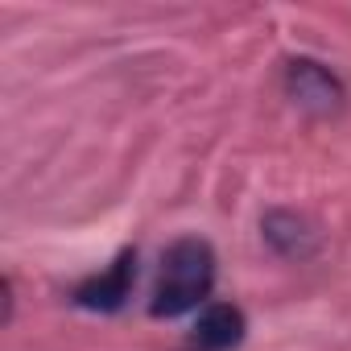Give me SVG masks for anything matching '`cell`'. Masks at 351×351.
Instances as JSON below:
<instances>
[{
  "label": "cell",
  "mask_w": 351,
  "mask_h": 351,
  "mask_svg": "<svg viewBox=\"0 0 351 351\" xmlns=\"http://www.w3.org/2000/svg\"><path fill=\"white\" fill-rule=\"evenodd\" d=\"M215 289V248L203 236H178L161 252V273L149 298L153 318H182L207 306Z\"/></svg>",
  "instance_id": "1"
},
{
  "label": "cell",
  "mask_w": 351,
  "mask_h": 351,
  "mask_svg": "<svg viewBox=\"0 0 351 351\" xmlns=\"http://www.w3.org/2000/svg\"><path fill=\"white\" fill-rule=\"evenodd\" d=\"M261 236H265V244H269L277 256H285V261H306V256H314V248H318L314 228H310L298 211H269V215L261 219Z\"/></svg>",
  "instance_id": "5"
},
{
  "label": "cell",
  "mask_w": 351,
  "mask_h": 351,
  "mask_svg": "<svg viewBox=\"0 0 351 351\" xmlns=\"http://www.w3.org/2000/svg\"><path fill=\"white\" fill-rule=\"evenodd\" d=\"M248 335V318L232 302H207L186 335V351H236Z\"/></svg>",
  "instance_id": "4"
},
{
  "label": "cell",
  "mask_w": 351,
  "mask_h": 351,
  "mask_svg": "<svg viewBox=\"0 0 351 351\" xmlns=\"http://www.w3.org/2000/svg\"><path fill=\"white\" fill-rule=\"evenodd\" d=\"M285 95L306 116H335L347 99L339 75L330 66H322L318 58H289L285 62Z\"/></svg>",
  "instance_id": "2"
},
{
  "label": "cell",
  "mask_w": 351,
  "mask_h": 351,
  "mask_svg": "<svg viewBox=\"0 0 351 351\" xmlns=\"http://www.w3.org/2000/svg\"><path fill=\"white\" fill-rule=\"evenodd\" d=\"M132 285H136V248H124L104 273H91L87 281H79L71 302L95 314H116L132 298Z\"/></svg>",
  "instance_id": "3"
}]
</instances>
